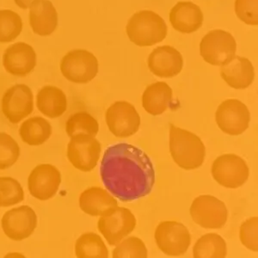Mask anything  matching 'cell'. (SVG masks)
Returning a JSON list of instances; mask_svg holds the SVG:
<instances>
[{"label": "cell", "mask_w": 258, "mask_h": 258, "mask_svg": "<svg viewBox=\"0 0 258 258\" xmlns=\"http://www.w3.org/2000/svg\"><path fill=\"white\" fill-rule=\"evenodd\" d=\"M36 108L45 117L57 119L68 109V97L59 87L45 85L36 95Z\"/></svg>", "instance_id": "7402d4cb"}, {"label": "cell", "mask_w": 258, "mask_h": 258, "mask_svg": "<svg viewBox=\"0 0 258 258\" xmlns=\"http://www.w3.org/2000/svg\"><path fill=\"white\" fill-rule=\"evenodd\" d=\"M226 255V241L217 233L203 235L197 241L193 248L195 258H224Z\"/></svg>", "instance_id": "484cf974"}, {"label": "cell", "mask_w": 258, "mask_h": 258, "mask_svg": "<svg viewBox=\"0 0 258 258\" xmlns=\"http://www.w3.org/2000/svg\"><path fill=\"white\" fill-rule=\"evenodd\" d=\"M59 69L66 80L78 85H85L97 77L99 64L97 57L91 52L74 49L62 58Z\"/></svg>", "instance_id": "277c9868"}, {"label": "cell", "mask_w": 258, "mask_h": 258, "mask_svg": "<svg viewBox=\"0 0 258 258\" xmlns=\"http://www.w3.org/2000/svg\"><path fill=\"white\" fill-rule=\"evenodd\" d=\"M2 64L7 74L24 78L36 68L37 54L31 45L18 41L6 47L2 56Z\"/></svg>", "instance_id": "2e32d148"}, {"label": "cell", "mask_w": 258, "mask_h": 258, "mask_svg": "<svg viewBox=\"0 0 258 258\" xmlns=\"http://www.w3.org/2000/svg\"><path fill=\"white\" fill-rule=\"evenodd\" d=\"M35 0H14L16 6H18L20 9L27 10L30 8L31 4Z\"/></svg>", "instance_id": "836d02e7"}, {"label": "cell", "mask_w": 258, "mask_h": 258, "mask_svg": "<svg viewBox=\"0 0 258 258\" xmlns=\"http://www.w3.org/2000/svg\"><path fill=\"white\" fill-rule=\"evenodd\" d=\"M61 179L60 171L53 164H38L28 176V190L35 199L46 202L58 193Z\"/></svg>", "instance_id": "5bb4252c"}, {"label": "cell", "mask_w": 258, "mask_h": 258, "mask_svg": "<svg viewBox=\"0 0 258 258\" xmlns=\"http://www.w3.org/2000/svg\"><path fill=\"white\" fill-rule=\"evenodd\" d=\"M172 101V89L165 82H156L147 87L142 96V105L152 115H159L167 110Z\"/></svg>", "instance_id": "cb8c5ba5"}, {"label": "cell", "mask_w": 258, "mask_h": 258, "mask_svg": "<svg viewBox=\"0 0 258 258\" xmlns=\"http://www.w3.org/2000/svg\"><path fill=\"white\" fill-rule=\"evenodd\" d=\"M75 255L78 258L109 257V249L103 238L95 232H85L75 243Z\"/></svg>", "instance_id": "d4e9b609"}, {"label": "cell", "mask_w": 258, "mask_h": 258, "mask_svg": "<svg viewBox=\"0 0 258 258\" xmlns=\"http://www.w3.org/2000/svg\"><path fill=\"white\" fill-rule=\"evenodd\" d=\"M70 139L67 156L71 164L82 172L94 170L102 153L99 141L90 135H77Z\"/></svg>", "instance_id": "ba28073f"}, {"label": "cell", "mask_w": 258, "mask_h": 258, "mask_svg": "<svg viewBox=\"0 0 258 258\" xmlns=\"http://www.w3.org/2000/svg\"><path fill=\"white\" fill-rule=\"evenodd\" d=\"M29 9V22L34 34L45 37L55 31L59 17L50 0H35Z\"/></svg>", "instance_id": "ac0fdd59"}, {"label": "cell", "mask_w": 258, "mask_h": 258, "mask_svg": "<svg viewBox=\"0 0 258 258\" xmlns=\"http://www.w3.org/2000/svg\"><path fill=\"white\" fill-rule=\"evenodd\" d=\"M130 41L140 47H150L164 41L167 35V25L164 19L152 11L136 12L126 25Z\"/></svg>", "instance_id": "3957f363"}, {"label": "cell", "mask_w": 258, "mask_h": 258, "mask_svg": "<svg viewBox=\"0 0 258 258\" xmlns=\"http://www.w3.org/2000/svg\"><path fill=\"white\" fill-rule=\"evenodd\" d=\"M237 43L232 34L222 30H212L203 37L200 53L207 63L222 67L235 57Z\"/></svg>", "instance_id": "8992f818"}, {"label": "cell", "mask_w": 258, "mask_h": 258, "mask_svg": "<svg viewBox=\"0 0 258 258\" xmlns=\"http://www.w3.org/2000/svg\"><path fill=\"white\" fill-rule=\"evenodd\" d=\"M189 212L194 222L205 229L222 228L228 218L225 203L209 195L194 200Z\"/></svg>", "instance_id": "8fae6325"}, {"label": "cell", "mask_w": 258, "mask_h": 258, "mask_svg": "<svg viewBox=\"0 0 258 258\" xmlns=\"http://www.w3.org/2000/svg\"><path fill=\"white\" fill-rule=\"evenodd\" d=\"M98 132L99 123L88 112H76L70 115L66 122V133L70 138L77 135L97 136Z\"/></svg>", "instance_id": "4316f807"}, {"label": "cell", "mask_w": 258, "mask_h": 258, "mask_svg": "<svg viewBox=\"0 0 258 258\" xmlns=\"http://www.w3.org/2000/svg\"><path fill=\"white\" fill-rule=\"evenodd\" d=\"M107 126L112 135L117 138H127L138 132L141 126V116L135 106L118 101L109 106L105 113Z\"/></svg>", "instance_id": "4fadbf2b"}, {"label": "cell", "mask_w": 258, "mask_h": 258, "mask_svg": "<svg viewBox=\"0 0 258 258\" xmlns=\"http://www.w3.org/2000/svg\"><path fill=\"white\" fill-rule=\"evenodd\" d=\"M35 108L34 94L30 86L17 84L7 89L1 99V111L6 120L18 124L29 117Z\"/></svg>", "instance_id": "52a82bcc"}, {"label": "cell", "mask_w": 258, "mask_h": 258, "mask_svg": "<svg viewBox=\"0 0 258 258\" xmlns=\"http://www.w3.org/2000/svg\"><path fill=\"white\" fill-rule=\"evenodd\" d=\"M53 127L42 116L26 118L21 123L18 134L24 143L30 147H40L49 140Z\"/></svg>", "instance_id": "603a6c76"}, {"label": "cell", "mask_w": 258, "mask_h": 258, "mask_svg": "<svg viewBox=\"0 0 258 258\" xmlns=\"http://www.w3.org/2000/svg\"><path fill=\"white\" fill-rule=\"evenodd\" d=\"M258 218L252 217L242 224L239 238L243 246L254 252L258 251Z\"/></svg>", "instance_id": "1f68e13d"}, {"label": "cell", "mask_w": 258, "mask_h": 258, "mask_svg": "<svg viewBox=\"0 0 258 258\" xmlns=\"http://www.w3.org/2000/svg\"><path fill=\"white\" fill-rule=\"evenodd\" d=\"M215 120L222 132L237 136L249 127L250 114L247 106L239 100L228 99L218 107Z\"/></svg>", "instance_id": "9a60e30c"}, {"label": "cell", "mask_w": 258, "mask_h": 258, "mask_svg": "<svg viewBox=\"0 0 258 258\" xmlns=\"http://www.w3.org/2000/svg\"><path fill=\"white\" fill-rule=\"evenodd\" d=\"M136 223L132 212L123 207H117L100 216L97 228L107 243L115 246L134 232Z\"/></svg>", "instance_id": "5b68a950"}, {"label": "cell", "mask_w": 258, "mask_h": 258, "mask_svg": "<svg viewBox=\"0 0 258 258\" xmlns=\"http://www.w3.org/2000/svg\"><path fill=\"white\" fill-rule=\"evenodd\" d=\"M24 188L18 180L11 176H0V199L2 208H10L24 202Z\"/></svg>", "instance_id": "f1b7e54d"}, {"label": "cell", "mask_w": 258, "mask_h": 258, "mask_svg": "<svg viewBox=\"0 0 258 258\" xmlns=\"http://www.w3.org/2000/svg\"><path fill=\"white\" fill-rule=\"evenodd\" d=\"M24 29L20 15L12 10H0V43L15 41Z\"/></svg>", "instance_id": "83f0119b"}, {"label": "cell", "mask_w": 258, "mask_h": 258, "mask_svg": "<svg viewBox=\"0 0 258 258\" xmlns=\"http://www.w3.org/2000/svg\"><path fill=\"white\" fill-rule=\"evenodd\" d=\"M20 154L18 141L7 133L0 132V170H8L15 165Z\"/></svg>", "instance_id": "f546056e"}, {"label": "cell", "mask_w": 258, "mask_h": 258, "mask_svg": "<svg viewBox=\"0 0 258 258\" xmlns=\"http://www.w3.org/2000/svg\"><path fill=\"white\" fill-rule=\"evenodd\" d=\"M170 153L179 167L186 170H196L204 163L206 147L194 133L170 124Z\"/></svg>", "instance_id": "7a4b0ae2"}, {"label": "cell", "mask_w": 258, "mask_h": 258, "mask_svg": "<svg viewBox=\"0 0 258 258\" xmlns=\"http://www.w3.org/2000/svg\"><path fill=\"white\" fill-rule=\"evenodd\" d=\"M148 68L156 76L173 78L183 68V59L178 51L170 46H162L153 50L148 57Z\"/></svg>", "instance_id": "e0dca14e"}, {"label": "cell", "mask_w": 258, "mask_h": 258, "mask_svg": "<svg viewBox=\"0 0 258 258\" xmlns=\"http://www.w3.org/2000/svg\"><path fill=\"white\" fill-rule=\"evenodd\" d=\"M170 22L175 30L190 34L199 30L203 23V13L199 6L191 2H178L170 12Z\"/></svg>", "instance_id": "44dd1931"}, {"label": "cell", "mask_w": 258, "mask_h": 258, "mask_svg": "<svg viewBox=\"0 0 258 258\" xmlns=\"http://www.w3.org/2000/svg\"><path fill=\"white\" fill-rule=\"evenodd\" d=\"M156 243L165 255H183L190 246L191 235L187 227L176 221H163L155 230Z\"/></svg>", "instance_id": "7c38bea8"}, {"label": "cell", "mask_w": 258, "mask_h": 258, "mask_svg": "<svg viewBox=\"0 0 258 258\" xmlns=\"http://www.w3.org/2000/svg\"><path fill=\"white\" fill-rule=\"evenodd\" d=\"M258 0H236L235 12L238 18L249 25L258 24Z\"/></svg>", "instance_id": "d6a6232c"}, {"label": "cell", "mask_w": 258, "mask_h": 258, "mask_svg": "<svg viewBox=\"0 0 258 258\" xmlns=\"http://www.w3.org/2000/svg\"><path fill=\"white\" fill-rule=\"evenodd\" d=\"M211 173L214 180L225 188H238L247 182L249 169L241 157L228 153L214 160Z\"/></svg>", "instance_id": "9c48e42d"}, {"label": "cell", "mask_w": 258, "mask_h": 258, "mask_svg": "<svg viewBox=\"0 0 258 258\" xmlns=\"http://www.w3.org/2000/svg\"><path fill=\"white\" fill-rule=\"evenodd\" d=\"M80 208L85 214L98 217L118 207V203L107 189L100 187H91L80 195Z\"/></svg>", "instance_id": "ffe728a7"}, {"label": "cell", "mask_w": 258, "mask_h": 258, "mask_svg": "<svg viewBox=\"0 0 258 258\" xmlns=\"http://www.w3.org/2000/svg\"><path fill=\"white\" fill-rule=\"evenodd\" d=\"M115 246L112 257L147 258L148 256L146 244L141 238L137 237H129L120 241Z\"/></svg>", "instance_id": "4dcf8cb0"}, {"label": "cell", "mask_w": 258, "mask_h": 258, "mask_svg": "<svg viewBox=\"0 0 258 258\" xmlns=\"http://www.w3.org/2000/svg\"><path fill=\"white\" fill-rule=\"evenodd\" d=\"M38 218L35 210L28 205L11 209L4 214L1 227L7 238L20 242L30 238L37 227Z\"/></svg>", "instance_id": "30bf717a"}, {"label": "cell", "mask_w": 258, "mask_h": 258, "mask_svg": "<svg viewBox=\"0 0 258 258\" xmlns=\"http://www.w3.org/2000/svg\"><path fill=\"white\" fill-rule=\"evenodd\" d=\"M100 176L106 189L123 203L147 197L155 183V170L149 156L126 143L106 149L100 164Z\"/></svg>", "instance_id": "6da1fadb"}, {"label": "cell", "mask_w": 258, "mask_h": 258, "mask_svg": "<svg viewBox=\"0 0 258 258\" xmlns=\"http://www.w3.org/2000/svg\"><path fill=\"white\" fill-rule=\"evenodd\" d=\"M2 207H1V199H0V209H1Z\"/></svg>", "instance_id": "e575fe53"}, {"label": "cell", "mask_w": 258, "mask_h": 258, "mask_svg": "<svg viewBox=\"0 0 258 258\" xmlns=\"http://www.w3.org/2000/svg\"><path fill=\"white\" fill-rule=\"evenodd\" d=\"M220 76L230 87L243 90L248 88L252 84L255 73L249 59L235 56L231 61L221 67Z\"/></svg>", "instance_id": "d6986e66"}]
</instances>
